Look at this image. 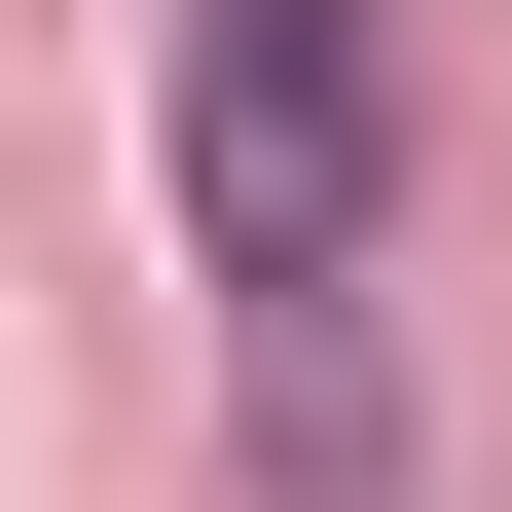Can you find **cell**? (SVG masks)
Here are the masks:
<instances>
[{"label":"cell","mask_w":512,"mask_h":512,"mask_svg":"<svg viewBox=\"0 0 512 512\" xmlns=\"http://www.w3.org/2000/svg\"><path fill=\"white\" fill-rule=\"evenodd\" d=\"M183 256H220V330H366V256H403V0H183Z\"/></svg>","instance_id":"1"},{"label":"cell","mask_w":512,"mask_h":512,"mask_svg":"<svg viewBox=\"0 0 512 512\" xmlns=\"http://www.w3.org/2000/svg\"><path fill=\"white\" fill-rule=\"evenodd\" d=\"M256 476H293V512H403V366H366V330H256Z\"/></svg>","instance_id":"2"}]
</instances>
